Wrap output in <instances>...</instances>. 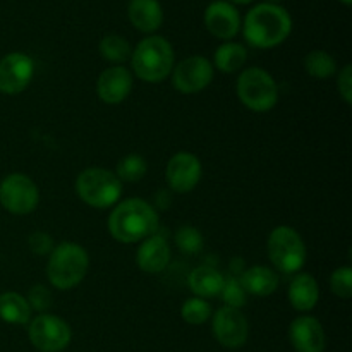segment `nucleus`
I'll list each match as a JSON object with an SVG mask.
<instances>
[{"label": "nucleus", "instance_id": "nucleus-21", "mask_svg": "<svg viewBox=\"0 0 352 352\" xmlns=\"http://www.w3.org/2000/svg\"><path fill=\"white\" fill-rule=\"evenodd\" d=\"M223 282H226V277L219 270H215L213 267H206V265L195 268L189 275V289L196 298L201 299L219 296L223 287Z\"/></svg>", "mask_w": 352, "mask_h": 352}, {"label": "nucleus", "instance_id": "nucleus-9", "mask_svg": "<svg viewBox=\"0 0 352 352\" xmlns=\"http://www.w3.org/2000/svg\"><path fill=\"white\" fill-rule=\"evenodd\" d=\"M31 344L40 352H60L71 344L72 332L67 322L55 315H38L28 329Z\"/></svg>", "mask_w": 352, "mask_h": 352}, {"label": "nucleus", "instance_id": "nucleus-20", "mask_svg": "<svg viewBox=\"0 0 352 352\" xmlns=\"http://www.w3.org/2000/svg\"><path fill=\"white\" fill-rule=\"evenodd\" d=\"M239 280L246 294L265 298V296H270L277 291L280 278H278V274L275 270L258 265V267H251L244 270L241 274Z\"/></svg>", "mask_w": 352, "mask_h": 352}, {"label": "nucleus", "instance_id": "nucleus-19", "mask_svg": "<svg viewBox=\"0 0 352 352\" xmlns=\"http://www.w3.org/2000/svg\"><path fill=\"white\" fill-rule=\"evenodd\" d=\"M320 299L318 282L309 274H298L289 285V301L296 311H311Z\"/></svg>", "mask_w": 352, "mask_h": 352}, {"label": "nucleus", "instance_id": "nucleus-7", "mask_svg": "<svg viewBox=\"0 0 352 352\" xmlns=\"http://www.w3.org/2000/svg\"><path fill=\"white\" fill-rule=\"evenodd\" d=\"M268 258L278 274H298L306 263V246L296 229L278 226L268 236Z\"/></svg>", "mask_w": 352, "mask_h": 352}, {"label": "nucleus", "instance_id": "nucleus-22", "mask_svg": "<svg viewBox=\"0 0 352 352\" xmlns=\"http://www.w3.org/2000/svg\"><path fill=\"white\" fill-rule=\"evenodd\" d=\"M30 302L17 292H3L0 294V318L12 325H26L31 320Z\"/></svg>", "mask_w": 352, "mask_h": 352}, {"label": "nucleus", "instance_id": "nucleus-23", "mask_svg": "<svg viewBox=\"0 0 352 352\" xmlns=\"http://www.w3.org/2000/svg\"><path fill=\"white\" fill-rule=\"evenodd\" d=\"M215 67L223 74H232V72L241 71L248 60V50L241 43L236 41H226L220 45L213 55Z\"/></svg>", "mask_w": 352, "mask_h": 352}, {"label": "nucleus", "instance_id": "nucleus-26", "mask_svg": "<svg viewBox=\"0 0 352 352\" xmlns=\"http://www.w3.org/2000/svg\"><path fill=\"white\" fill-rule=\"evenodd\" d=\"M148 172V164L141 155L131 153L126 155L122 160L117 164L116 175L120 182H138L144 177Z\"/></svg>", "mask_w": 352, "mask_h": 352}, {"label": "nucleus", "instance_id": "nucleus-15", "mask_svg": "<svg viewBox=\"0 0 352 352\" xmlns=\"http://www.w3.org/2000/svg\"><path fill=\"white\" fill-rule=\"evenodd\" d=\"M289 339L296 352L325 351V330L315 316H298L289 327Z\"/></svg>", "mask_w": 352, "mask_h": 352}, {"label": "nucleus", "instance_id": "nucleus-28", "mask_svg": "<svg viewBox=\"0 0 352 352\" xmlns=\"http://www.w3.org/2000/svg\"><path fill=\"white\" fill-rule=\"evenodd\" d=\"M175 246L179 248V251L186 254H196L201 251L203 248V236L196 227L192 226H182L179 227L177 232H175Z\"/></svg>", "mask_w": 352, "mask_h": 352}, {"label": "nucleus", "instance_id": "nucleus-4", "mask_svg": "<svg viewBox=\"0 0 352 352\" xmlns=\"http://www.w3.org/2000/svg\"><path fill=\"white\" fill-rule=\"evenodd\" d=\"M89 268L88 251L78 243L57 244L47 263V277L58 291H71L82 282Z\"/></svg>", "mask_w": 352, "mask_h": 352}, {"label": "nucleus", "instance_id": "nucleus-27", "mask_svg": "<svg viewBox=\"0 0 352 352\" xmlns=\"http://www.w3.org/2000/svg\"><path fill=\"white\" fill-rule=\"evenodd\" d=\"M181 316L189 325H201V323L208 322V318L212 316V306L205 299L191 298L182 305Z\"/></svg>", "mask_w": 352, "mask_h": 352}, {"label": "nucleus", "instance_id": "nucleus-6", "mask_svg": "<svg viewBox=\"0 0 352 352\" xmlns=\"http://www.w3.org/2000/svg\"><path fill=\"white\" fill-rule=\"evenodd\" d=\"M237 98L251 112H270L278 102V86L274 76L261 67H250L237 79Z\"/></svg>", "mask_w": 352, "mask_h": 352}, {"label": "nucleus", "instance_id": "nucleus-31", "mask_svg": "<svg viewBox=\"0 0 352 352\" xmlns=\"http://www.w3.org/2000/svg\"><path fill=\"white\" fill-rule=\"evenodd\" d=\"M28 302H30L31 309H36V311H45V309L50 308L52 305V294L45 285H34L30 291L28 296Z\"/></svg>", "mask_w": 352, "mask_h": 352}, {"label": "nucleus", "instance_id": "nucleus-16", "mask_svg": "<svg viewBox=\"0 0 352 352\" xmlns=\"http://www.w3.org/2000/svg\"><path fill=\"white\" fill-rule=\"evenodd\" d=\"M131 89H133V74L129 72V69L122 67V65L105 69L96 81L98 98L109 105H117V103L124 102L131 95Z\"/></svg>", "mask_w": 352, "mask_h": 352}, {"label": "nucleus", "instance_id": "nucleus-1", "mask_svg": "<svg viewBox=\"0 0 352 352\" xmlns=\"http://www.w3.org/2000/svg\"><path fill=\"white\" fill-rule=\"evenodd\" d=\"M244 40L254 48H274L284 43L292 31L291 14L278 3L263 2L246 14L243 23Z\"/></svg>", "mask_w": 352, "mask_h": 352}, {"label": "nucleus", "instance_id": "nucleus-35", "mask_svg": "<svg viewBox=\"0 0 352 352\" xmlns=\"http://www.w3.org/2000/svg\"><path fill=\"white\" fill-rule=\"evenodd\" d=\"M339 2H342L344 6H351V3H352V0H339Z\"/></svg>", "mask_w": 352, "mask_h": 352}, {"label": "nucleus", "instance_id": "nucleus-11", "mask_svg": "<svg viewBox=\"0 0 352 352\" xmlns=\"http://www.w3.org/2000/svg\"><path fill=\"white\" fill-rule=\"evenodd\" d=\"M34 76V60L23 52L7 54L0 60V93L19 95Z\"/></svg>", "mask_w": 352, "mask_h": 352}, {"label": "nucleus", "instance_id": "nucleus-3", "mask_svg": "<svg viewBox=\"0 0 352 352\" xmlns=\"http://www.w3.org/2000/svg\"><path fill=\"white\" fill-rule=\"evenodd\" d=\"M175 54L168 40L151 34L141 40L131 54L133 71L141 81L162 82L172 74Z\"/></svg>", "mask_w": 352, "mask_h": 352}, {"label": "nucleus", "instance_id": "nucleus-5", "mask_svg": "<svg viewBox=\"0 0 352 352\" xmlns=\"http://www.w3.org/2000/svg\"><path fill=\"white\" fill-rule=\"evenodd\" d=\"M76 192L91 208H110L122 195V182L116 172L91 167L82 170L76 179Z\"/></svg>", "mask_w": 352, "mask_h": 352}, {"label": "nucleus", "instance_id": "nucleus-30", "mask_svg": "<svg viewBox=\"0 0 352 352\" xmlns=\"http://www.w3.org/2000/svg\"><path fill=\"white\" fill-rule=\"evenodd\" d=\"M330 291L340 299H349L352 296V268L340 267L330 275Z\"/></svg>", "mask_w": 352, "mask_h": 352}, {"label": "nucleus", "instance_id": "nucleus-24", "mask_svg": "<svg viewBox=\"0 0 352 352\" xmlns=\"http://www.w3.org/2000/svg\"><path fill=\"white\" fill-rule=\"evenodd\" d=\"M100 55L105 60L113 62V64H122V62L129 60L133 48H131L129 41L119 34H107L100 41Z\"/></svg>", "mask_w": 352, "mask_h": 352}, {"label": "nucleus", "instance_id": "nucleus-2", "mask_svg": "<svg viewBox=\"0 0 352 352\" xmlns=\"http://www.w3.org/2000/svg\"><path fill=\"white\" fill-rule=\"evenodd\" d=\"M109 230L119 243L133 244L153 236L158 230V215L144 199L131 198L119 203L109 217Z\"/></svg>", "mask_w": 352, "mask_h": 352}, {"label": "nucleus", "instance_id": "nucleus-14", "mask_svg": "<svg viewBox=\"0 0 352 352\" xmlns=\"http://www.w3.org/2000/svg\"><path fill=\"white\" fill-rule=\"evenodd\" d=\"M205 26L219 40L230 41L239 34L243 21L234 3L227 0H213L205 10Z\"/></svg>", "mask_w": 352, "mask_h": 352}, {"label": "nucleus", "instance_id": "nucleus-17", "mask_svg": "<svg viewBox=\"0 0 352 352\" xmlns=\"http://www.w3.org/2000/svg\"><path fill=\"white\" fill-rule=\"evenodd\" d=\"M136 261L138 267L144 274L164 272L167 265L170 263V246H168L167 239L164 236H158V234L146 237L138 250Z\"/></svg>", "mask_w": 352, "mask_h": 352}, {"label": "nucleus", "instance_id": "nucleus-8", "mask_svg": "<svg viewBox=\"0 0 352 352\" xmlns=\"http://www.w3.org/2000/svg\"><path fill=\"white\" fill-rule=\"evenodd\" d=\"M40 203L36 182L24 174H9L0 182V205L14 215H28Z\"/></svg>", "mask_w": 352, "mask_h": 352}, {"label": "nucleus", "instance_id": "nucleus-25", "mask_svg": "<svg viewBox=\"0 0 352 352\" xmlns=\"http://www.w3.org/2000/svg\"><path fill=\"white\" fill-rule=\"evenodd\" d=\"M305 69L311 78L329 79L337 72V64L329 52L313 50L305 57Z\"/></svg>", "mask_w": 352, "mask_h": 352}, {"label": "nucleus", "instance_id": "nucleus-18", "mask_svg": "<svg viewBox=\"0 0 352 352\" xmlns=\"http://www.w3.org/2000/svg\"><path fill=\"white\" fill-rule=\"evenodd\" d=\"M127 16L141 33H155L164 24V7L158 0H129Z\"/></svg>", "mask_w": 352, "mask_h": 352}, {"label": "nucleus", "instance_id": "nucleus-29", "mask_svg": "<svg viewBox=\"0 0 352 352\" xmlns=\"http://www.w3.org/2000/svg\"><path fill=\"white\" fill-rule=\"evenodd\" d=\"M219 296H222V301L226 302V306H229V308H236V309H239L241 306L246 305V298H248L246 291H244L243 285H241V280L236 277L226 278L223 287Z\"/></svg>", "mask_w": 352, "mask_h": 352}, {"label": "nucleus", "instance_id": "nucleus-32", "mask_svg": "<svg viewBox=\"0 0 352 352\" xmlns=\"http://www.w3.org/2000/svg\"><path fill=\"white\" fill-rule=\"evenodd\" d=\"M28 244H30L31 253L40 254V256L50 254L52 250L55 248L54 239H52V237L48 236L47 232H33L30 236V241H28Z\"/></svg>", "mask_w": 352, "mask_h": 352}, {"label": "nucleus", "instance_id": "nucleus-13", "mask_svg": "<svg viewBox=\"0 0 352 352\" xmlns=\"http://www.w3.org/2000/svg\"><path fill=\"white\" fill-rule=\"evenodd\" d=\"M203 175L201 162L196 155L189 151H179L168 160L165 177H167L168 188L179 195L191 192L199 184Z\"/></svg>", "mask_w": 352, "mask_h": 352}, {"label": "nucleus", "instance_id": "nucleus-10", "mask_svg": "<svg viewBox=\"0 0 352 352\" xmlns=\"http://www.w3.org/2000/svg\"><path fill=\"white\" fill-rule=\"evenodd\" d=\"M213 64L201 55H191L172 69V85L184 95L203 91L213 81Z\"/></svg>", "mask_w": 352, "mask_h": 352}, {"label": "nucleus", "instance_id": "nucleus-33", "mask_svg": "<svg viewBox=\"0 0 352 352\" xmlns=\"http://www.w3.org/2000/svg\"><path fill=\"white\" fill-rule=\"evenodd\" d=\"M337 89H339V95L347 105L352 103V65L346 64L342 67V71L339 72V79H337Z\"/></svg>", "mask_w": 352, "mask_h": 352}, {"label": "nucleus", "instance_id": "nucleus-12", "mask_svg": "<svg viewBox=\"0 0 352 352\" xmlns=\"http://www.w3.org/2000/svg\"><path fill=\"white\" fill-rule=\"evenodd\" d=\"M212 329L220 346L227 347V349L243 347L248 340V333H250L246 316L239 309L229 308V306H222L220 309H217V313L213 315Z\"/></svg>", "mask_w": 352, "mask_h": 352}, {"label": "nucleus", "instance_id": "nucleus-36", "mask_svg": "<svg viewBox=\"0 0 352 352\" xmlns=\"http://www.w3.org/2000/svg\"><path fill=\"white\" fill-rule=\"evenodd\" d=\"M280 2H284V0H270V3H280Z\"/></svg>", "mask_w": 352, "mask_h": 352}, {"label": "nucleus", "instance_id": "nucleus-34", "mask_svg": "<svg viewBox=\"0 0 352 352\" xmlns=\"http://www.w3.org/2000/svg\"><path fill=\"white\" fill-rule=\"evenodd\" d=\"M230 3H239V6H246V3H251L253 0H227Z\"/></svg>", "mask_w": 352, "mask_h": 352}]
</instances>
